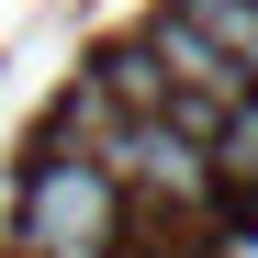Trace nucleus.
<instances>
[{"instance_id":"obj_3","label":"nucleus","mask_w":258,"mask_h":258,"mask_svg":"<svg viewBox=\"0 0 258 258\" xmlns=\"http://www.w3.org/2000/svg\"><path fill=\"white\" fill-rule=\"evenodd\" d=\"M202 168L236 180V191H258V101H225V112L202 123Z\"/></svg>"},{"instance_id":"obj_1","label":"nucleus","mask_w":258,"mask_h":258,"mask_svg":"<svg viewBox=\"0 0 258 258\" xmlns=\"http://www.w3.org/2000/svg\"><path fill=\"white\" fill-rule=\"evenodd\" d=\"M112 225H123V191L101 180L90 157H45L23 180V258H112Z\"/></svg>"},{"instance_id":"obj_2","label":"nucleus","mask_w":258,"mask_h":258,"mask_svg":"<svg viewBox=\"0 0 258 258\" xmlns=\"http://www.w3.org/2000/svg\"><path fill=\"white\" fill-rule=\"evenodd\" d=\"M180 23H191L202 45L236 68V90L258 101V0H180Z\"/></svg>"}]
</instances>
